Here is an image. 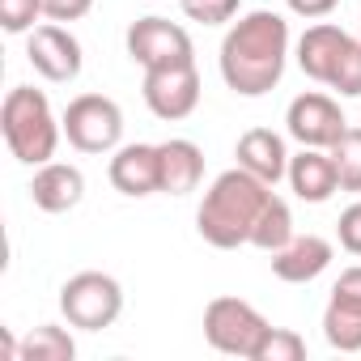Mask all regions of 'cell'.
<instances>
[{"label": "cell", "instance_id": "6da1fadb", "mask_svg": "<svg viewBox=\"0 0 361 361\" xmlns=\"http://www.w3.org/2000/svg\"><path fill=\"white\" fill-rule=\"evenodd\" d=\"M221 81L243 98H264L281 85L289 64V22L272 9L243 13L221 39Z\"/></svg>", "mask_w": 361, "mask_h": 361}, {"label": "cell", "instance_id": "7a4b0ae2", "mask_svg": "<svg viewBox=\"0 0 361 361\" xmlns=\"http://www.w3.org/2000/svg\"><path fill=\"white\" fill-rule=\"evenodd\" d=\"M268 200H272V188L264 178H255L243 166H230L209 183V192H204V200L196 209V230L217 251L251 247V230H255Z\"/></svg>", "mask_w": 361, "mask_h": 361}, {"label": "cell", "instance_id": "3957f363", "mask_svg": "<svg viewBox=\"0 0 361 361\" xmlns=\"http://www.w3.org/2000/svg\"><path fill=\"white\" fill-rule=\"evenodd\" d=\"M0 132H5L9 153L22 166H43V161L56 157L64 123L56 119V111H51V102H47L43 90L13 85L5 94V106H0Z\"/></svg>", "mask_w": 361, "mask_h": 361}, {"label": "cell", "instance_id": "277c9868", "mask_svg": "<svg viewBox=\"0 0 361 361\" xmlns=\"http://www.w3.org/2000/svg\"><path fill=\"white\" fill-rule=\"evenodd\" d=\"M60 314L77 331H106L123 314V285L111 272H77L60 285Z\"/></svg>", "mask_w": 361, "mask_h": 361}, {"label": "cell", "instance_id": "5b68a950", "mask_svg": "<svg viewBox=\"0 0 361 361\" xmlns=\"http://www.w3.org/2000/svg\"><path fill=\"white\" fill-rule=\"evenodd\" d=\"M60 123L77 153H115L123 145V111L106 94H77L64 106Z\"/></svg>", "mask_w": 361, "mask_h": 361}, {"label": "cell", "instance_id": "8992f818", "mask_svg": "<svg viewBox=\"0 0 361 361\" xmlns=\"http://www.w3.org/2000/svg\"><path fill=\"white\" fill-rule=\"evenodd\" d=\"M264 331H268V319L243 298L226 293V298H213L204 306V340L217 353H226V357H247L251 361V353H255Z\"/></svg>", "mask_w": 361, "mask_h": 361}, {"label": "cell", "instance_id": "52a82bcc", "mask_svg": "<svg viewBox=\"0 0 361 361\" xmlns=\"http://www.w3.org/2000/svg\"><path fill=\"white\" fill-rule=\"evenodd\" d=\"M145 106L157 115V119H188L196 106H200V73H196V60H178V64H161V68H145Z\"/></svg>", "mask_w": 361, "mask_h": 361}, {"label": "cell", "instance_id": "ba28073f", "mask_svg": "<svg viewBox=\"0 0 361 361\" xmlns=\"http://www.w3.org/2000/svg\"><path fill=\"white\" fill-rule=\"evenodd\" d=\"M344 128H348V119H344L340 102L331 94H319V90L298 94L285 111V132L306 149H331L344 136Z\"/></svg>", "mask_w": 361, "mask_h": 361}, {"label": "cell", "instance_id": "9c48e42d", "mask_svg": "<svg viewBox=\"0 0 361 361\" xmlns=\"http://www.w3.org/2000/svg\"><path fill=\"white\" fill-rule=\"evenodd\" d=\"M123 43H128L132 64H140V68H161V64H178V60H196L192 35L178 22H166V18H136L128 26Z\"/></svg>", "mask_w": 361, "mask_h": 361}, {"label": "cell", "instance_id": "30bf717a", "mask_svg": "<svg viewBox=\"0 0 361 361\" xmlns=\"http://www.w3.org/2000/svg\"><path fill=\"white\" fill-rule=\"evenodd\" d=\"M26 60L39 77L56 81V85H68L81 77L85 68V56H81V43L73 30H64V22H47V26H35L26 35Z\"/></svg>", "mask_w": 361, "mask_h": 361}, {"label": "cell", "instance_id": "8fae6325", "mask_svg": "<svg viewBox=\"0 0 361 361\" xmlns=\"http://www.w3.org/2000/svg\"><path fill=\"white\" fill-rule=\"evenodd\" d=\"M323 340L336 353H361V264L336 276L323 306Z\"/></svg>", "mask_w": 361, "mask_h": 361}, {"label": "cell", "instance_id": "7c38bea8", "mask_svg": "<svg viewBox=\"0 0 361 361\" xmlns=\"http://www.w3.org/2000/svg\"><path fill=\"white\" fill-rule=\"evenodd\" d=\"M111 188L119 196H132V200H145L153 192H161V157H157V145H119L111 153Z\"/></svg>", "mask_w": 361, "mask_h": 361}, {"label": "cell", "instance_id": "4fadbf2b", "mask_svg": "<svg viewBox=\"0 0 361 361\" xmlns=\"http://www.w3.org/2000/svg\"><path fill=\"white\" fill-rule=\"evenodd\" d=\"M336 259V247L323 234H293L281 251H272V276L285 285H310L319 281Z\"/></svg>", "mask_w": 361, "mask_h": 361}, {"label": "cell", "instance_id": "5bb4252c", "mask_svg": "<svg viewBox=\"0 0 361 361\" xmlns=\"http://www.w3.org/2000/svg\"><path fill=\"white\" fill-rule=\"evenodd\" d=\"M30 200L35 209L43 213H68L85 200V174L73 166V161H43L35 166V178H30Z\"/></svg>", "mask_w": 361, "mask_h": 361}, {"label": "cell", "instance_id": "9a60e30c", "mask_svg": "<svg viewBox=\"0 0 361 361\" xmlns=\"http://www.w3.org/2000/svg\"><path fill=\"white\" fill-rule=\"evenodd\" d=\"M289 188L298 200L306 204H327L336 192H340V174H336V161H331V149H298L289 153Z\"/></svg>", "mask_w": 361, "mask_h": 361}, {"label": "cell", "instance_id": "2e32d148", "mask_svg": "<svg viewBox=\"0 0 361 361\" xmlns=\"http://www.w3.org/2000/svg\"><path fill=\"white\" fill-rule=\"evenodd\" d=\"M234 157H238L243 170H251L255 178H264L268 188H276L281 178L289 174V149H285V136L272 132V128H251V132H243Z\"/></svg>", "mask_w": 361, "mask_h": 361}, {"label": "cell", "instance_id": "e0dca14e", "mask_svg": "<svg viewBox=\"0 0 361 361\" xmlns=\"http://www.w3.org/2000/svg\"><path fill=\"white\" fill-rule=\"evenodd\" d=\"M157 157H161V192L166 196H188L200 188L204 178V149L188 136H170L157 145Z\"/></svg>", "mask_w": 361, "mask_h": 361}, {"label": "cell", "instance_id": "ac0fdd59", "mask_svg": "<svg viewBox=\"0 0 361 361\" xmlns=\"http://www.w3.org/2000/svg\"><path fill=\"white\" fill-rule=\"evenodd\" d=\"M348 39H353V35L340 30L336 22H314V26H306V35L298 39V68H302L310 81L327 85V77H331L340 51L348 47Z\"/></svg>", "mask_w": 361, "mask_h": 361}, {"label": "cell", "instance_id": "d6986e66", "mask_svg": "<svg viewBox=\"0 0 361 361\" xmlns=\"http://www.w3.org/2000/svg\"><path fill=\"white\" fill-rule=\"evenodd\" d=\"M73 357H77V340L60 323H39L18 344V361H73Z\"/></svg>", "mask_w": 361, "mask_h": 361}, {"label": "cell", "instance_id": "ffe728a7", "mask_svg": "<svg viewBox=\"0 0 361 361\" xmlns=\"http://www.w3.org/2000/svg\"><path fill=\"white\" fill-rule=\"evenodd\" d=\"M293 238V213H289V204L272 192V200L264 204V213H259V221H255V230H251V247H259V251H281L285 243Z\"/></svg>", "mask_w": 361, "mask_h": 361}, {"label": "cell", "instance_id": "44dd1931", "mask_svg": "<svg viewBox=\"0 0 361 361\" xmlns=\"http://www.w3.org/2000/svg\"><path fill=\"white\" fill-rule=\"evenodd\" d=\"M331 161L340 174V192H361V128H344V136L331 145Z\"/></svg>", "mask_w": 361, "mask_h": 361}, {"label": "cell", "instance_id": "7402d4cb", "mask_svg": "<svg viewBox=\"0 0 361 361\" xmlns=\"http://www.w3.org/2000/svg\"><path fill=\"white\" fill-rule=\"evenodd\" d=\"M302 357H306V340L293 327H272V323L251 353V361H302Z\"/></svg>", "mask_w": 361, "mask_h": 361}, {"label": "cell", "instance_id": "603a6c76", "mask_svg": "<svg viewBox=\"0 0 361 361\" xmlns=\"http://www.w3.org/2000/svg\"><path fill=\"white\" fill-rule=\"evenodd\" d=\"M327 90H336L340 98H361V39H348V47L340 51Z\"/></svg>", "mask_w": 361, "mask_h": 361}, {"label": "cell", "instance_id": "cb8c5ba5", "mask_svg": "<svg viewBox=\"0 0 361 361\" xmlns=\"http://www.w3.org/2000/svg\"><path fill=\"white\" fill-rule=\"evenodd\" d=\"M43 18V0H0V26L5 35H30Z\"/></svg>", "mask_w": 361, "mask_h": 361}, {"label": "cell", "instance_id": "d4e9b609", "mask_svg": "<svg viewBox=\"0 0 361 361\" xmlns=\"http://www.w3.org/2000/svg\"><path fill=\"white\" fill-rule=\"evenodd\" d=\"M178 5H183V13L192 22H200V26H226V22L238 18L243 0H178Z\"/></svg>", "mask_w": 361, "mask_h": 361}, {"label": "cell", "instance_id": "484cf974", "mask_svg": "<svg viewBox=\"0 0 361 361\" xmlns=\"http://www.w3.org/2000/svg\"><path fill=\"white\" fill-rule=\"evenodd\" d=\"M336 238H340V247H344L348 255H361V200L348 204V209L340 213V221H336Z\"/></svg>", "mask_w": 361, "mask_h": 361}, {"label": "cell", "instance_id": "4316f807", "mask_svg": "<svg viewBox=\"0 0 361 361\" xmlns=\"http://www.w3.org/2000/svg\"><path fill=\"white\" fill-rule=\"evenodd\" d=\"M90 9H94V0H43L47 22H81Z\"/></svg>", "mask_w": 361, "mask_h": 361}, {"label": "cell", "instance_id": "83f0119b", "mask_svg": "<svg viewBox=\"0 0 361 361\" xmlns=\"http://www.w3.org/2000/svg\"><path fill=\"white\" fill-rule=\"evenodd\" d=\"M289 5V13H298V18H306V22H319V18H327L340 0H285Z\"/></svg>", "mask_w": 361, "mask_h": 361}]
</instances>
